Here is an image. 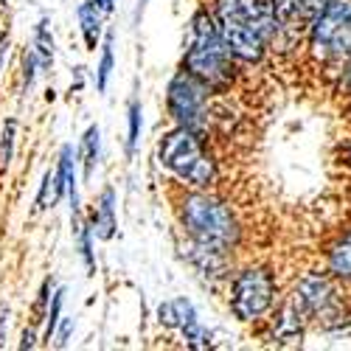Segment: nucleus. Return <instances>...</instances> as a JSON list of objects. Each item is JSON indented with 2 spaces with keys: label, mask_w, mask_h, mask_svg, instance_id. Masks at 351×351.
<instances>
[{
  "label": "nucleus",
  "mask_w": 351,
  "mask_h": 351,
  "mask_svg": "<svg viewBox=\"0 0 351 351\" xmlns=\"http://www.w3.org/2000/svg\"><path fill=\"white\" fill-rule=\"evenodd\" d=\"M141 130H143V107L141 99L132 96L127 101V158L132 160L138 152V143H141Z\"/></svg>",
  "instance_id": "22"
},
{
  "label": "nucleus",
  "mask_w": 351,
  "mask_h": 351,
  "mask_svg": "<svg viewBox=\"0 0 351 351\" xmlns=\"http://www.w3.org/2000/svg\"><path fill=\"white\" fill-rule=\"evenodd\" d=\"M71 225H73L71 230H73L79 256L84 261V270H87V276H96V230H93L90 219H82V217H73Z\"/></svg>",
  "instance_id": "19"
},
{
  "label": "nucleus",
  "mask_w": 351,
  "mask_h": 351,
  "mask_svg": "<svg viewBox=\"0 0 351 351\" xmlns=\"http://www.w3.org/2000/svg\"><path fill=\"white\" fill-rule=\"evenodd\" d=\"M32 48H34V51H37V56H40L43 73H51L53 60H56V40H53V32H51V23H48V17H43V20L34 25Z\"/></svg>",
  "instance_id": "20"
},
{
  "label": "nucleus",
  "mask_w": 351,
  "mask_h": 351,
  "mask_svg": "<svg viewBox=\"0 0 351 351\" xmlns=\"http://www.w3.org/2000/svg\"><path fill=\"white\" fill-rule=\"evenodd\" d=\"M183 258H186V265H189L202 281H206V284L230 281V253H225V250L199 245V242H194V239L186 237Z\"/></svg>",
  "instance_id": "12"
},
{
  "label": "nucleus",
  "mask_w": 351,
  "mask_h": 351,
  "mask_svg": "<svg viewBox=\"0 0 351 351\" xmlns=\"http://www.w3.org/2000/svg\"><path fill=\"white\" fill-rule=\"evenodd\" d=\"M53 289H56V281L53 278H45L40 284V292H37V301H34V324L43 326V320L48 315V306H51V298H53Z\"/></svg>",
  "instance_id": "28"
},
{
  "label": "nucleus",
  "mask_w": 351,
  "mask_h": 351,
  "mask_svg": "<svg viewBox=\"0 0 351 351\" xmlns=\"http://www.w3.org/2000/svg\"><path fill=\"white\" fill-rule=\"evenodd\" d=\"M306 329H309V320L295 306H292L289 301H284L267 317V337L276 346H301Z\"/></svg>",
  "instance_id": "13"
},
{
  "label": "nucleus",
  "mask_w": 351,
  "mask_h": 351,
  "mask_svg": "<svg viewBox=\"0 0 351 351\" xmlns=\"http://www.w3.org/2000/svg\"><path fill=\"white\" fill-rule=\"evenodd\" d=\"M40 73H43L40 56H37L34 48H28V51L23 53V71H20V76H23V93H25V96L34 90V84H37V76H40Z\"/></svg>",
  "instance_id": "26"
},
{
  "label": "nucleus",
  "mask_w": 351,
  "mask_h": 351,
  "mask_svg": "<svg viewBox=\"0 0 351 351\" xmlns=\"http://www.w3.org/2000/svg\"><path fill=\"white\" fill-rule=\"evenodd\" d=\"M306 56L326 71L340 68L351 56V0H326L304 34Z\"/></svg>",
  "instance_id": "4"
},
{
  "label": "nucleus",
  "mask_w": 351,
  "mask_h": 351,
  "mask_svg": "<svg viewBox=\"0 0 351 351\" xmlns=\"http://www.w3.org/2000/svg\"><path fill=\"white\" fill-rule=\"evenodd\" d=\"M96 3L104 9V14H112V9H115V0H96Z\"/></svg>",
  "instance_id": "34"
},
{
  "label": "nucleus",
  "mask_w": 351,
  "mask_h": 351,
  "mask_svg": "<svg viewBox=\"0 0 351 351\" xmlns=\"http://www.w3.org/2000/svg\"><path fill=\"white\" fill-rule=\"evenodd\" d=\"M211 96H214V90L206 82H199L197 76H191L189 71L180 68L166 84V112H169L171 124L186 127L208 141V132L214 127Z\"/></svg>",
  "instance_id": "7"
},
{
  "label": "nucleus",
  "mask_w": 351,
  "mask_h": 351,
  "mask_svg": "<svg viewBox=\"0 0 351 351\" xmlns=\"http://www.w3.org/2000/svg\"><path fill=\"white\" fill-rule=\"evenodd\" d=\"M6 332H9V306L0 304V346L6 343Z\"/></svg>",
  "instance_id": "32"
},
{
  "label": "nucleus",
  "mask_w": 351,
  "mask_h": 351,
  "mask_svg": "<svg viewBox=\"0 0 351 351\" xmlns=\"http://www.w3.org/2000/svg\"><path fill=\"white\" fill-rule=\"evenodd\" d=\"M278 301V281L267 265H247L233 273L228 284L230 315L245 326L267 320Z\"/></svg>",
  "instance_id": "6"
},
{
  "label": "nucleus",
  "mask_w": 351,
  "mask_h": 351,
  "mask_svg": "<svg viewBox=\"0 0 351 351\" xmlns=\"http://www.w3.org/2000/svg\"><path fill=\"white\" fill-rule=\"evenodd\" d=\"M332 90L343 99V101H351V56L332 71Z\"/></svg>",
  "instance_id": "27"
},
{
  "label": "nucleus",
  "mask_w": 351,
  "mask_h": 351,
  "mask_svg": "<svg viewBox=\"0 0 351 351\" xmlns=\"http://www.w3.org/2000/svg\"><path fill=\"white\" fill-rule=\"evenodd\" d=\"M60 199H62V197H60V189H56V171H53V169H45L43 180H40V191H37L34 206H37V211H48V208H53Z\"/></svg>",
  "instance_id": "24"
},
{
  "label": "nucleus",
  "mask_w": 351,
  "mask_h": 351,
  "mask_svg": "<svg viewBox=\"0 0 351 351\" xmlns=\"http://www.w3.org/2000/svg\"><path fill=\"white\" fill-rule=\"evenodd\" d=\"M115 206H119V199H115V189L104 186L99 199H96V208L90 214V225L96 230V239H101V242L115 239V233H119V214H115Z\"/></svg>",
  "instance_id": "16"
},
{
  "label": "nucleus",
  "mask_w": 351,
  "mask_h": 351,
  "mask_svg": "<svg viewBox=\"0 0 351 351\" xmlns=\"http://www.w3.org/2000/svg\"><path fill=\"white\" fill-rule=\"evenodd\" d=\"M158 324L163 329L180 332V337H183V343L189 348H208L211 346V332L202 326V320H199L194 304L186 295L163 301L158 306Z\"/></svg>",
  "instance_id": "9"
},
{
  "label": "nucleus",
  "mask_w": 351,
  "mask_h": 351,
  "mask_svg": "<svg viewBox=\"0 0 351 351\" xmlns=\"http://www.w3.org/2000/svg\"><path fill=\"white\" fill-rule=\"evenodd\" d=\"M208 6L217 17H230V20H239L245 25L256 28V32L270 43V51H273V43L281 32L276 0H211Z\"/></svg>",
  "instance_id": "8"
},
{
  "label": "nucleus",
  "mask_w": 351,
  "mask_h": 351,
  "mask_svg": "<svg viewBox=\"0 0 351 351\" xmlns=\"http://www.w3.org/2000/svg\"><path fill=\"white\" fill-rule=\"evenodd\" d=\"M217 25L222 32L225 45L230 48V53L237 56L242 65H261L265 62V56L270 53V43L261 37L256 28H250L239 20H230V17H217Z\"/></svg>",
  "instance_id": "11"
},
{
  "label": "nucleus",
  "mask_w": 351,
  "mask_h": 351,
  "mask_svg": "<svg viewBox=\"0 0 351 351\" xmlns=\"http://www.w3.org/2000/svg\"><path fill=\"white\" fill-rule=\"evenodd\" d=\"M180 68L189 71L191 76H197L199 82H206L214 93H225L237 84L242 62L225 45L211 6H202L191 14L189 40H186Z\"/></svg>",
  "instance_id": "1"
},
{
  "label": "nucleus",
  "mask_w": 351,
  "mask_h": 351,
  "mask_svg": "<svg viewBox=\"0 0 351 351\" xmlns=\"http://www.w3.org/2000/svg\"><path fill=\"white\" fill-rule=\"evenodd\" d=\"M62 309H65V287H56L53 298H51V306H48V315L43 320V340L45 343L53 340L56 326H60V320H62Z\"/></svg>",
  "instance_id": "23"
},
{
  "label": "nucleus",
  "mask_w": 351,
  "mask_h": 351,
  "mask_svg": "<svg viewBox=\"0 0 351 351\" xmlns=\"http://www.w3.org/2000/svg\"><path fill=\"white\" fill-rule=\"evenodd\" d=\"M326 6V0H276V12L281 20V32L273 43V51H289L304 45L309 20Z\"/></svg>",
  "instance_id": "10"
},
{
  "label": "nucleus",
  "mask_w": 351,
  "mask_h": 351,
  "mask_svg": "<svg viewBox=\"0 0 351 351\" xmlns=\"http://www.w3.org/2000/svg\"><path fill=\"white\" fill-rule=\"evenodd\" d=\"M71 332H73V317H62V320H60V326H56V335H53L56 346L65 348L68 340H71Z\"/></svg>",
  "instance_id": "29"
},
{
  "label": "nucleus",
  "mask_w": 351,
  "mask_h": 351,
  "mask_svg": "<svg viewBox=\"0 0 351 351\" xmlns=\"http://www.w3.org/2000/svg\"><path fill=\"white\" fill-rule=\"evenodd\" d=\"M346 124H348V130H351V101H346Z\"/></svg>",
  "instance_id": "35"
},
{
  "label": "nucleus",
  "mask_w": 351,
  "mask_h": 351,
  "mask_svg": "<svg viewBox=\"0 0 351 351\" xmlns=\"http://www.w3.org/2000/svg\"><path fill=\"white\" fill-rule=\"evenodd\" d=\"M9 48H12V37H9V28H6V32L0 34V73H3V65H6Z\"/></svg>",
  "instance_id": "31"
},
{
  "label": "nucleus",
  "mask_w": 351,
  "mask_h": 351,
  "mask_svg": "<svg viewBox=\"0 0 351 351\" xmlns=\"http://www.w3.org/2000/svg\"><path fill=\"white\" fill-rule=\"evenodd\" d=\"M104 17L107 14L96 0H84V3L76 6V20H79L84 48L93 53H96V48H101V40H104Z\"/></svg>",
  "instance_id": "17"
},
{
  "label": "nucleus",
  "mask_w": 351,
  "mask_h": 351,
  "mask_svg": "<svg viewBox=\"0 0 351 351\" xmlns=\"http://www.w3.org/2000/svg\"><path fill=\"white\" fill-rule=\"evenodd\" d=\"M14 146H17V119H6L0 130V171H6L14 160Z\"/></svg>",
  "instance_id": "25"
},
{
  "label": "nucleus",
  "mask_w": 351,
  "mask_h": 351,
  "mask_svg": "<svg viewBox=\"0 0 351 351\" xmlns=\"http://www.w3.org/2000/svg\"><path fill=\"white\" fill-rule=\"evenodd\" d=\"M99 160H101V130H99V124H90L79 138V166H82V174L87 183L93 180Z\"/></svg>",
  "instance_id": "18"
},
{
  "label": "nucleus",
  "mask_w": 351,
  "mask_h": 351,
  "mask_svg": "<svg viewBox=\"0 0 351 351\" xmlns=\"http://www.w3.org/2000/svg\"><path fill=\"white\" fill-rule=\"evenodd\" d=\"M79 149H73V143H65L60 155H56V189L60 197H68V208H71V219L82 217V206H79Z\"/></svg>",
  "instance_id": "14"
},
{
  "label": "nucleus",
  "mask_w": 351,
  "mask_h": 351,
  "mask_svg": "<svg viewBox=\"0 0 351 351\" xmlns=\"http://www.w3.org/2000/svg\"><path fill=\"white\" fill-rule=\"evenodd\" d=\"M112 32L104 34L101 40V53H99V62H96V90L99 93H107V87H110V76H112V68H115V53H112Z\"/></svg>",
  "instance_id": "21"
},
{
  "label": "nucleus",
  "mask_w": 351,
  "mask_h": 351,
  "mask_svg": "<svg viewBox=\"0 0 351 351\" xmlns=\"http://www.w3.org/2000/svg\"><path fill=\"white\" fill-rule=\"evenodd\" d=\"M340 158H343V166L351 171V138L343 143V149H340Z\"/></svg>",
  "instance_id": "33"
},
{
  "label": "nucleus",
  "mask_w": 351,
  "mask_h": 351,
  "mask_svg": "<svg viewBox=\"0 0 351 351\" xmlns=\"http://www.w3.org/2000/svg\"><path fill=\"white\" fill-rule=\"evenodd\" d=\"M178 222L189 239L233 253L242 242V222L214 189H183L178 194Z\"/></svg>",
  "instance_id": "2"
},
{
  "label": "nucleus",
  "mask_w": 351,
  "mask_h": 351,
  "mask_svg": "<svg viewBox=\"0 0 351 351\" xmlns=\"http://www.w3.org/2000/svg\"><path fill=\"white\" fill-rule=\"evenodd\" d=\"M0 6H6V0H0Z\"/></svg>",
  "instance_id": "36"
},
{
  "label": "nucleus",
  "mask_w": 351,
  "mask_h": 351,
  "mask_svg": "<svg viewBox=\"0 0 351 351\" xmlns=\"http://www.w3.org/2000/svg\"><path fill=\"white\" fill-rule=\"evenodd\" d=\"M158 166L183 189H214L219 183L217 158L208 152L206 138L174 124L158 141Z\"/></svg>",
  "instance_id": "3"
},
{
  "label": "nucleus",
  "mask_w": 351,
  "mask_h": 351,
  "mask_svg": "<svg viewBox=\"0 0 351 351\" xmlns=\"http://www.w3.org/2000/svg\"><path fill=\"white\" fill-rule=\"evenodd\" d=\"M37 326H40V324L25 326V329H23V340H20V348H23V351H25V348H37V346H40V332H37Z\"/></svg>",
  "instance_id": "30"
},
{
  "label": "nucleus",
  "mask_w": 351,
  "mask_h": 351,
  "mask_svg": "<svg viewBox=\"0 0 351 351\" xmlns=\"http://www.w3.org/2000/svg\"><path fill=\"white\" fill-rule=\"evenodd\" d=\"M324 270L340 281V284H351V228H346L343 233L326 245L324 253Z\"/></svg>",
  "instance_id": "15"
},
{
  "label": "nucleus",
  "mask_w": 351,
  "mask_h": 351,
  "mask_svg": "<svg viewBox=\"0 0 351 351\" xmlns=\"http://www.w3.org/2000/svg\"><path fill=\"white\" fill-rule=\"evenodd\" d=\"M287 301L309 320V326L317 324L326 332H346V326L351 324V309L340 295V281H335L326 270L304 273L292 284Z\"/></svg>",
  "instance_id": "5"
}]
</instances>
